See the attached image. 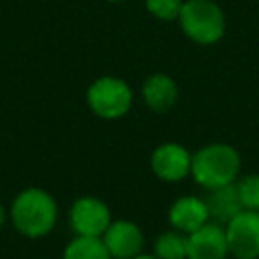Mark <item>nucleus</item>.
Segmentation results:
<instances>
[{
  "label": "nucleus",
  "instance_id": "obj_1",
  "mask_svg": "<svg viewBox=\"0 0 259 259\" xmlns=\"http://www.w3.org/2000/svg\"><path fill=\"white\" fill-rule=\"evenodd\" d=\"M241 170V158L229 144H208L192 154L190 174L202 188H219L237 180Z\"/></svg>",
  "mask_w": 259,
  "mask_h": 259
},
{
  "label": "nucleus",
  "instance_id": "obj_2",
  "mask_svg": "<svg viewBox=\"0 0 259 259\" xmlns=\"http://www.w3.org/2000/svg\"><path fill=\"white\" fill-rule=\"evenodd\" d=\"M12 223L26 237H42L57 223V204L40 188H26L12 202Z\"/></svg>",
  "mask_w": 259,
  "mask_h": 259
},
{
  "label": "nucleus",
  "instance_id": "obj_3",
  "mask_svg": "<svg viewBox=\"0 0 259 259\" xmlns=\"http://www.w3.org/2000/svg\"><path fill=\"white\" fill-rule=\"evenodd\" d=\"M184 34L198 45H214L225 34V16L212 0H186L178 14Z\"/></svg>",
  "mask_w": 259,
  "mask_h": 259
},
{
  "label": "nucleus",
  "instance_id": "obj_4",
  "mask_svg": "<svg viewBox=\"0 0 259 259\" xmlns=\"http://www.w3.org/2000/svg\"><path fill=\"white\" fill-rule=\"evenodd\" d=\"M87 103L95 115L103 119H117L132 107V89L125 81L105 75L89 85Z\"/></svg>",
  "mask_w": 259,
  "mask_h": 259
},
{
  "label": "nucleus",
  "instance_id": "obj_5",
  "mask_svg": "<svg viewBox=\"0 0 259 259\" xmlns=\"http://www.w3.org/2000/svg\"><path fill=\"white\" fill-rule=\"evenodd\" d=\"M227 247L237 259H257L259 257V212L241 210L235 214L227 227Z\"/></svg>",
  "mask_w": 259,
  "mask_h": 259
},
{
  "label": "nucleus",
  "instance_id": "obj_6",
  "mask_svg": "<svg viewBox=\"0 0 259 259\" xmlns=\"http://www.w3.org/2000/svg\"><path fill=\"white\" fill-rule=\"evenodd\" d=\"M71 227L81 237H101L111 225L109 208L95 196L77 198L71 206Z\"/></svg>",
  "mask_w": 259,
  "mask_h": 259
},
{
  "label": "nucleus",
  "instance_id": "obj_7",
  "mask_svg": "<svg viewBox=\"0 0 259 259\" xmlns=\"http://www.w3.org/2000/svg\"><path fill=\"white\" fill-rule=\"evenodd\" d=\"M227 253V233L221 223L208 221L186 235V259H225Z\"/></svg>",
  "mask_w": 259,
  "mask_h": 259
},
{
  "label": "nucleus",
  "instance_id": "obj_8",
  "mask_svg": "<svg viewBox=\"0 0 259 259\" xmlns=\"http://www.w3.org/2000/svg\"><path fill=\"white\" fill-rule=\"evenodd\" d=\"M150 164H152L154 174L160 180L176 182V180H182L186 174H190L192 154L180 144L166 142L152 152Z\"/></svg>",
  "mask_w": 259,
  "mask_h": 259
},
{
  "label": "nucleus",
  "instance_id": "obj_9",
  "mask_svg": "<svg viewBox=\"0 0 259 259\" xmlns=\"http://www.w3.org/2000/svg\"><path fill=\"white\" fill-rule=\"evenodd\" d=\"M109 255L113 259H134L144 249V235L132 221H111L107 231L101 235Z\"/></svg>",
  "mask_w": 259,
  "mask_h": 259
},
{
  "label": "nucleus",
  "instance_id": "obj_10",
  "mask_svg": "<svg viewBox=\"0 0 259 259\" xmlns=\"http://www.w3.org/2000/svg\"><path fill=\"white\" fill-rule=\"evenodd\" d=\"M168 219H170L172 229L188 235V233L200 229L202 225H206L210 221V214H208L204 198L180 196L172 202V206L168 210Z\"/></svg>",
  "mask_w": 259,
  "mask_h": 259
},
{
  "label": "nucleus",
  "instance_id": "obj_11",
  "mask_svg": "<svg viewBox=\"0 0 259 259\" xmlns=\"http://www.w3.org/2000/svg\"><path fill=\"white\" fill-rule=\"evenodd\" d=\"M142 97L146 105L156 113H166L178 99V85L166 73L150 75L142 85Z\"/></svg>",
  "mask_w": 259,
  "mask_h": 259
},
{
  "label": "nucleus",
  "instance_id": "obj_12",
  "mask_svg": "<svg viewBox=\"0 0 259 259\" xmlns=\"http://www.w3.org/2000/svg\"><path fill=\"white\" fill-rule=\"evenodd\" d=\"M206 208H208V214L214 223H229L235 214H239L243 210V204H241V198H239V190H237V180L231 182V184H225V186H219V188H210L206 198Z\"/></svg>",
  "mask_w": 259,
  "mask_h": 259
},
{
  "label": "nucleus",
  "instance_id": "obj_13",
  "mask_svg": "<svg viewBox=\"0 0 259 259\" xmlns=\"http://www.w3.org/2000/svg\"><path fill=\"white\" fill-rule=\"evenodd\" d=\"M63 259H113L101 237L77 235L65 249Z\"/></svg>",
  "mask_w": 259,
  "mask_h": 259
},
{
  "label": "nucleus",
  "instance_id": "obj_14",
  "mask_svg": "<svg viewBox=\"0 0 259 259\" xmlns=\"http://www.w3.org/2000/svg\"><path fill=\"white\" fill-rule=\"evenodd\" d=\"M154 255L158 259H186V235L176 229L158 235Z\"/></svg>",
  "mask_w": 259,
  "mask_h": 259
},
{
  "label": "nucleus",
  "instance_id": "obj_15",
  "mask_svg": "<svg viewBox=\"0 0 259 259\" xmlns=\"http://www.w3.org/2000/svg\"><path fill=\"white\" fill-rule=\"evenodd\" d=\"M237 190L243 208L259 212V174H247L237 180Z\"/></svg>",
  "mask_w": 259,
  "mask_h": 259
},
{
  "label": "nucleus",
  "instance_id": "obj_16",
  "mask_svg": "<svg viewBox=\"0 0 259 259\" xmlns=\"http://www.w3.org/2000/svg\"><path fill=\"white\" fill-rule=\"evenodd\" d=\"M184 0H146V8L160 20H174L180 14Z\"/></svg>",
  "mask_w": 259,
  "mask_h": 259
},
{
  "label": "nucleus",
  "instance_id": "obj_17",
  "mask_svg": "<svg viewBox=\"0 0 259 259\" xmlns=\"http://www.w3.org/2000/svg\"><path fill=\"white\" fill-rule=\"evenodd\" d=\"M134 259H158L156 255H144V253H140L138 257H134Z\"/></svg>",
  "mask_w": 259,
  "mask_h": 259
},
{
  "label": "nucleus",
  "instance_id": "obj_18",
  "mask_svg": "<svg viewBox=\"0 0 259 259\" xmlns=\"http://www.w3.org/2000/svg\"><path fill=\"white\" fill-rule=\"evenodd\" d=\"M2 223H4V208L0 206V225H2Z\"/></svg>",
  "mask_w": 259,
  "mask_h": 259
},
{
  "label": "nucleus",
  "instance_id": "obj_19",
  "mask_svg": "<svg viewBox=\"0 0 259 259\" xmlns=\"http://www.w3.org/2000/svg\"><path fill=\"white\" fill-rule=\"evenodd\" d=\"M111 2H121V0H111Z\"/></svg>",
  "mask_w": 259,
  "mask_h": 259
}]
</instances>
